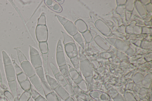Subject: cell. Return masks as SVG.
Listing matches in <instances>:
<instances>
[{
    "mask_svg": "<svg viewBox=\"0 0 152 101\" xmlns=\"http://www.w3.org/2000/svg\"><path fill=\"white\" fill-rule=\"evenodd\" d=\"M31 97L34 100L40 95L37 90L32 89H31Z\"/></svg>",
    "mask_w": 152,
    "mask_h": 101,
    "instance_id": "f35d334b",
    "label": "cell"
},
{
    "mask_svg": "<svg viewBox=\"0 0 152 101\" xmlns=\"http://www.w3.org/2000/svg\"><path fill=\"white\" fill-rule=\"evenodd\" d=\"M65 101H75L74 99L72 97L70 96Z\"/></svg>",
    "mask_w": 152,
    "mask_h": 101,
    "instance_id": "7dc6e473",
    "label": "cell"
},
{
    "mask_svg": "<svg viewBox=\"0 0 152 101\" xmlns=\"http://www.w3.org/2000/svg\"><path fill=\"white\" fill-rule=\"evenodd\" d=\"M59 4H62L64 3V1L63 0H61V1H55Z\"/></svg>",
    "mask_w": 152,
    "mask_h": 101,
    "instance_id": "c3c4849f",
    "label": "cell"
},
{
    "mask_svg": "<svg viewBox=\"0 0 152 101\" xmlns=\"http://www.w3.org/2000/svg\"><path fill=\"white\" fill-rule=\"evenodd\" d=\"M63 26L68 33L72 36L78 33V31L74 24L70 21L68 20Z\"/></svg>",
    "mask_w": 152,
    "mask_h": 101,
    "instance_id": "8fae6325",
    "label": "cell"
},
{
    "mask_svg": "<svg viewBox=\"0 0 152 101\" xmlns=\"http://www.w3.org/2000/svg\"><path fill=\"white\" fill-rule=\"evenodd\" d=\"M109 101H113L112 100H110Z\"/></svg>",
    "mask_w": 152,
    "mask_h": 101,
    "instance_id": "816d5d0a",
    "label": "cell"
},
{
    "mask_svg": "<svg viewBox=\"0 0 152 101\" xmlns=\"http://www.w3.org/2000/svg\"><path fill=\"white\" fill-rule=\"evenodd\" d=\"M2 55L3 63L5 66L12 64L10 57L6 52L3 51Z\"/></svg>",
    "mask_w": 152,
    "mask_h": 101,
    "instance_id": "cb8c5ba5",
    "label": "cell"
},
{
    "mask_svg": "<svg viewBox=\"0 0 152 101\" xmlns=\"http://www.w3.org/2000/svg\"><path fill=\"white\" fill-rule=\"evenodd\" d=\"M13 65L14 67L15 73L17 75L22 73L23 72V70L16 63L14 62H13Z\"/></svg>",
    "mask_w": 152,
    "mask_h": 101,
    "instance_id": "e575fe53",
    "label": "cell"
},
{
    "mask_svg": "<svg viewBox=\"0 0 152 101\" xmlns=\"http://www.w3.org/2000/svg\"><path fill=\"white\" fill-rule=\"evenodd\" d=\"M114 101H126L124 98L119 94L114 98Z\"/></svg>",
    "mask_w": 152,
    "mask_h": 101,
    "instance_id": "7bdbcfd3",
    "label": "cell"
},
{
    "mask_svg": "<svg viewBox=\"0 0 152 101\" xmlns=\"http://www.w3.org/2000/svg\"><path fill=\"white\" fill-rule=\"evenodd\" d=\"M42 88L45 96L54 92L47 82H41Z\"/></svg>",
    "mask_w": 152,
    "mask_h": 101,
    "instance_id": "ac0fdd59",
    "label": "cell"
},
{
    "mask_svg": "<svg viewBox=\"0 0 152 101\" xmlns=\"http://www.w3.org/2000/svg\"><path fill=\"white\" fill-rule=\"evenodd\" d=\"M56 16L60 22L63 25V26L68 21V19L62 17L59 15H56Z\"/></svg>",
    "mask_w": 152,
    "mask_h": 101,
    "instance_id": "60d3db41",
    "label": "cell"
},
{
    "mask_svg": "<svg viewBox=\"0 0 152 101\" xmlns=\"http://www.w3.org/2000/svg\"><path fill=\"white\" fill-rule=\"evenodd\" d=\"M63 87L70 96L72 97L75 95L72 86L69 84L68 83Z\"/></svg>",
    "mask_w": 152,
    "mask_h": 101,
    "instance_id": "f546056e",
    "label": "cell"
},
{
    "mask_svg": "<svg viewBox=\"0 0 152 101\" xmlns=\"http://www.w3.org/2000/svg\"><path fill=\"white\" fill-rule=\"evenodd\" d=\"M59 68L60 73L65 77L69 75V68L66 64L60 66Z\"/></svg>",
    "mask_w": 152,
    "mask_h": 101,
    "instance_id": "484cf974",
    "label": "cell"
},
{
    "mask_svg": "<svg viewBox=\"0 0 152 101\" xmlns=\"http://www.w3.org/2000/svg\"><path fill=\"white\" fill-rule=\"evenodd\" d=\"M65 49L66 54L70 59L78 56V49L75 43H70L65 45Z\"/></svg>",
    "mask_w": 152,
    "mask_h": 101,
    "instance_id": "5b68a950",
    "label": "cell"
},
{
    "mask_svg": "<svg viewBox=\"0 0 152 101\" xmlns=\"http://www.w3.org/2000/svg\"><path fill=\"white\" fill-rule=\"evenodd\" d=\"M63 51V49L61 40H59L58 42L56 48V52Z\"/></svg>",
    "mask_w": 152,
    "mask_h": 101,
    "instance_id": "b9f144b4",
    "label": "cell"
},
{
    "mask_svg": "<svg viewBox=\"0 0 152 101\" xmlns=\"http://www.w3.org/2000/svg\"><path fill=\"white\" fill-rule=\"evenodd\" d=\"M89 95L98 101H109L110 100V96L108 94L99 91H91L89 93Z\"/></svg>",
    "mask_w": 152,
    "mask_h": 101,
    "instance_id": "277c9868",
    "label": "cell"
},
{
    "mask_svg": "<svg viewBox=\"0 0 152 101\" xmlns=\"http://www.w3.org/2000/svg\"><path fill=\"white\" fill-rule=\"evenodd\" d=\"M6 76L8 82L16 80V75L13 64L5 66Z\"/></svg>",
    "mask_w": 152,
    "mask_h": 101,
    "instance_id": "52a82bcc",
    "label": "cell"
},
{
    "mask_svg": "<svg viewBox=\"0 0 152 101\" xmlns=\"http://www.w3.org/2000/svg\"><path fill=\"white\" fill-rule=\"evenodd\" d=\"M44 1L45 4L53 11L57 13L62 12V8L55 1L45 0Z\"/></svg>",
    "mask_w": 152,
    "mask_h": 101,
    "instance_id": "ba28073f",
    "label": "cell"
},
{
    "mask_svg": "<svg viewBox=\"0 0 152 101\" xmlns=\"http://www.w3.org/2000/svg\"><path fill=\"white\" fill-rule=\"evenodd\" d=\"M35 100L32 98V97H31L28 101H34Z\"/></svg>",
    "mask_w": 152,
    "mask_h": 101,
    "instance_id": "f907efd6",
    "label": "cell"
},
{
    "mask_svg": "<svg viewBox=\"0 0 152 101\" xmlns=\"http://www.w3.org/2000/svg\"><path fill=\"white\" fill-rule=\"evenodd\" d=\"M35 101H47V100L45 98L40 95L35 100Z\"/></svg>",
    "mask_w": 152,
    "mask_h": 101,
    "instance_id": "f6af8a7d",
    "label": "cell"
},
{
    "mask_svg": "<svg viewBox=\"0 0 152 101\" xmlns=\"http://www.w3.org/2000/svg\"><path fill=\"white\" fill-rule=\"evenodd\" d=\"M75 95L83 99L85 101L89 100V96L86 93L84 92L79 87L77 84L73 87Z\"/></svg>",
    "mask_w": 152,
    "mask_h": 101,
    "instance_id": "7c38bea8",
    "label": "cell"
},
{
    "mask_svg": "<svg viewBox=\"0 0 152 101\" xmlns=\"http://www.w3.org/2000/svg\"><path fill=\"white\" fill-rule=\"evenodd\" d=\"M124 96L126 101H137L133 95L130 93H126Z\"/></svg>",
    "mask_w": 152,
    "mask_h": 101,
    "instance_id": "8d00e7d4",
    "label": "cell"
},
{
    "mask_svg": "<svg viewBox=\"0 0 152 101\" xmlns=\"http://www.w3.org/2000/svg\"><path fill=\"white\" fill-rule=\"evenodd\" d=\"M80 68L81 72L85 77L93 75L92 67L87 60L80 62Z\"/></svg>",
    "mask_w": 152,
    "mask_h": 101,
    "instance_id": "7a4b0ae2",
    "label": "cell"
},
{
    "mask_svg": "<svg viewBox=\"0 0 152 101\" xmlns=\"http://www.w3.org/2000/svg\"><path fill=\"white\" fill-rule=\"evenodd\" d=\"M95 101H97V100H95Z\"/></svg>",
    "mask_w": 152,
    "mask_h": 101,
    "instance_id": "f5cc1de1",
    "label": "cell"
},
{
    "mask_svg": "<svg viewBox=\"0 0 152 101\" xmlns=\"http://www.w3.org/2000/svg\"><path fill=\"white\" fill-rule=\"evenodd\" d=\"M60 101H61V100H60Z\"/></svg>",
    "mask_w": 152,
    "mask_h": 101,
    "instance_id": "db71d44e",
    "label": "cell"
},
{
    "mask_svg": "<svg viewBox=\"0 0 152 101\" xmlns=\"http://www.w3.org/2000/svg\"><path fill=\"white\" fill-rule=\"evenodd\" d=\"M65 77L68 82V83L72 86L74 82L70 76L69 75Z\"/></svg>",
    "mask_w": 152,
    "mask_h": 101,
    "instance_id": "ee69618b",
    "label": "cell"
},
{
    "mask_svg": "<svg viewBox=\"0 0 152 101\" xmlns=\"http://www.w3.org/2000/svg\"><path fill=\"white\" fill-rule=\"evenodd\" d=\"M21 88L24 91H30L32 89V85L29 79L19 83Z\"/></svg>",
    "mask_w": 152,
    "mask_h": 101,
    "instance_id": "44dd1931",
    "label": "cell"
},
{
    "mask_svg": "<svg viewBox=\"0 0 152 101\" xmlns=\"http://www.w3.org/2000/svg\"><path fill=\"white\" fill-rule=\"evenodd\" d=\"M30 56L31 64L35 69L42 66V62L39 54Z\"/></svg>",
    "mask_w": 152,
    "mask_h": 101,
    "instance_id": "4fadbf2b",
    "label": "cell"
},
{
    "mask_svg": "<svg viewBox=\"0 0 152 101\" xmlns=\"http://www.w3.org/2000/svg\"><path fill=\"white\" fill-rule=\"evenodd\" d=\"M0 81H1V83L2 84V76L1 75V71H0Z\"/></svg>",
    "mask_w": 152,
    "mask_h": 101,
    "instance_id": "681fc988",
    "label": "cell"
},
{
    "mask_svg": "<svg viewBox=\"0 0 152 101\" xmlns=\"http://www.w3.org/2000/svg\"><path fill=\"white\" fill-rule=\"evenodd\" d=\"M36 33L37 39L39 42L47 41L48 32L46 25H37Z\"/></svg>",
    "mask_w": 152,
    "mask_h": 101,
    "instance_id": "6da1fadb",
    "label": "cell"
},
{
    "mask_svg": "<svg viewBox=\"0 0 152 101\" xmlns=\"http://www.w3.org/2000/svg\"><path fill=\"white\" fill-rule=\"evenodd\" d=\"M39 45L40 51L42 54L48 53L49 47L47 42H39Z\"/></svg>",
    "mask_w": 152,
    "mask_h": 101,
    "instance_id": "7402d4cb",
    "label": "cell"
},
{
    "mask_svg": "<svg viewBox=\"0 0 152 101\" xmlns=\"http://www.w3.org/2000/svg\"><path fill=\"white\" fill-rule=\"evenodd\" d=\"M50 65L52 73L54 76L60 72L57 67L52 62L50 63Z\"/></svg>",
    "mask_w": 152,
    "mask_h": 101,
    "instance_id": "d590c367",
    "label": "cell"
},
{
    "mask_svg": "<svg viewBox=\"0 0 152 101\" xmlns=\"http://www.w3.org/2000/svg\"><path fill=\"white\" fill-rule=\"evenodd\" d=\"M75 40L80 45L83 49L84 48V46L83 40L80 34L78 33L73 36Z\"/></svg>",
    "mask_w": 152,
    "mask_h": 101,
    "instance_id": "f1b7e54d",
    "label": "cell"
},
{
    "mask_svg": "<svg viewBox=\"0 0 152 101\" xmlns=\"http://www.w3.org/2000/svg\"><path fill=\"white\" fill-rule=\"evenodd\" d=\"M55 79L57 81L59 85L64 87L68 83V82L66 77L59 72L54 76Z\"/></svg>",
    "mask_w": 152,
    "mask_h": 101,
    "instance_id": "e0dca14e",
    "label": "cell"
},
{
    "mask_svg": "<svg viewBox=\"0 0 152 101\" xmlns=\"http://www.w3.org/2000/svg\"><path fill=\"white\" fill-rule=\"evenodd\" d=\"M56 57L57 63L59 67L66 64L64 52H56Z\"/></svg>",
    "mask_w": 152,
    "mask_h": 101,
    "instance_id": "5bb4252c",
    "label": "cell"
},
{
    "mask_svg": "<svg viewBox=\"0 0 152 101\" xmlns=\"http://www.w3.org/2000/svg\"><path fill=\"white\" fill-rule=\"evenodd\" d=\"M9 88L12 92H16L17 90V83L16 80L8 82Z\"/></svg>",
    "mask_w": 152,
    "mask_h": 101,
    "instance_id": "4dcf8cb0",
    "label": "cell"
},
{
    "mask_svg": "<svg viewBox=\"0 0 152 101\" xmlns=\"http://www.w3.org/2000/svg\"><path fill=\"white\" fill-rule=\"evenodd\" d=\"M70 59L74 67V68L77 70L80 74L81 71L80 68V61L78 56L73 57V58Z\"/></svg>",
    "mask_w": 152,
    "mask_h": 101,
    "instance_id": "ffe728a7",
    "label": "cell"
},
{
    "mask_svg": "<svg viewBox=\"0 0 152 101\" xmlns=\"http://www.w3.org/2000/svg\"><path fill=\"white\" fill-rule=\"evenodd\" d=\"M72 97L74 99L75 101H85L75 95Z\"/></svg>",
    "mask_w": 152,
    "mask_h": 101,
    "instance_id": "bcb514c9",
    "label": "cell"
},
{
    "mask_svg": "<svg viewBox=\"0 0 152 101\" xmlns=\"http://www.w3.org/2000/svg\"><path fill=\"white\" fill-rule=\"evenodd\" d=\"M69 75L74 82L77 84L83 80L81 75L73 67L69 69Z\"/></svg>",
    "mask_w": 152,
    "mask_h": 101,
    "instance_id": "9c48e42d",
    "label": "cell"
},
{
    "mask_svg": "<svg viewBox=\"0 0 152 101\" xmlns=\"http://www.w3.org/2000/svg\"><path fill=\"white\" fill-rule=\"evenodd\" d=\"M17 78L19 83L25 81L28 79V77L23 72L17 75Z\"/></svg>",
    "mask_w": 152,
    "mask_h": 101,
    "instance_id": "836d02e7",
    "label": "cell"
},
{
    "mask_svg": "<svg viewBox=\"0 0 152 101\" xmlns=\"http://www.w3.org/2000/svg\"><path fill=\"white\" fill-rule=\"evenodd\" d=\"M37 25H46V18L44 13H42L38 19Z\"/></svg>",
    "mask_w": 152,
    "mask_h": 101,
    "instance_id": "1f68e13d",
    "label": "cell"
},
{
    "mask_svg": "<svg viewBox=\"0 0 152 101\" xmlns=\"http://www.w3.org/2000/svg\"><path fill=\"white\" fill-rule=\"evenodd\" d=\"M45 98L47 101H60L58 96L54 92L45 96Z\"/></svg>",
    "mask_w": 152,
    "mask_h": 101,
    "instance_id": "d4e9b609",
    "label": "cell"
},
{
    "mask_svg": "<svg viewBox=\"0 0 152 101\" xmlns=\"http://www.w3.org/2000/svg\"><path fill=\"white\" fill-rule=\"evenodd\" d=\"M31 97V90L28 91H25L20 96L19 100L28 101Z\"/></svg>",
    "mask_w": 152,
    "mask_h": 101,
    "instance_id": "603a6c76",
    "label": "cell"
},
{
    "mask_svg": "<svg viewBox=\"0 0 152 101\" xmlns=\"http://www.w3.org/2000/svg\"><path fill=\"white\" fill-rule=\"evenodd\" d=\"M35 70L36 75L39 77L41 82H47L42 66L35 68Z\"/></svg>",
    "mask_w": 152,
    "mask_h": 101,
    "instance_id": "d6986e66",
    "label": "cell"
},
{
    "mask_svg": "<svg viewBox=\"0 0 152 101\" xmlns=\"http://www.w3.org/2000/svg\"><path fill=\"white\" fill-rule=\"evenodd\" d=\"M39 53L38 51L35 48L32 46L30 47V56H33L38 54Z\"/></svg>",
    "mask_w": 152,
    "mask_h": 101,
    "instance_id": "ab89813d",
    "label": "cell"
},
{
    "mask_svg": "<svg viewBox=\"0 0 152 101\" xmlns=\"http://www.w3.org/2000/svg\"><path fill=\"white\" fill-rule=\"evenodd\" d=\"M64 37L63 44L64 45L70 43H75V41L72 37L66 33L62 31Z\"/></svg>",
    "mask_w": 152,
    "mask_h": 101,
    "instance_id": "83f0119b",
    "label": "cell"
},
{
    "mask_svg": "<svg viewBox=\"0 0 152 101\" xmlns=\"http://www.w3.org/2000/svg\"><path fill=\"white\" fill-rule=\"evenodd\" d=\"M54 91L64 101H65L70 96L64 87L60 85L54 90Z\"/></svg>",
    "mask_w": 152,
    "mask_h": 101,
    "instance_id": "30bf717a",
    "label": "cell"
},
{
    "mask_svg": "<svg viewBox=\"0 0 152 101\" xmlns=\"http://www.w3.org/2000/svg\"><path fill=\"white\" fill-rule=\"evenodd\" d=\"M45 77L47 83L54 90L59 85L56 80L50 76L48 74H45Z\"/></svg>",
    "mask_w": 152,
    "mask_h": 101,
    "instance_id": "9a60e30c",
    "label": "cell"
},
{
    "mask_svg": "<svg viewBox=\"0 0 152 101\" xmlns=\"http://www.w3.org/2000/svg\"><path fill=\"white\" fill-rule=\"evenodd\" d=\"M79 87L84 92L87 93L88 91V88L86 82L84 80L79 83L77 84Z\"/></svg>",
    "mask_w": 152,
    "mask_h": 101,
    "instance_id": "4316f807",
    "label": "cell"
},
{
    "mask_svg": "<svg viewBox=\"0 0 152 101\" xmlns=\"http://www.w3.org/2000/svg\"><path fill=\"white\" fill-rule=\"evenodd\" d=\"M79 57L80 62L86 60V57L84 53L83 50L81 47H79Z\"/></svg>",
    "mask_w": 152,
    "mask_h": 101,
    "instance_id": "74e56055",
    "label": "cell"
},
{
    "mask_svg": "<svg viewBox=\"0 0 152 101\" xmlns=\"http://www.w3.org/2000/svg\"><path fill=\"white\" fill-rule=\"evenodd\" d=\"M29 80L40 95L45 97L41 82L38 76L36 74L29 78Z\"/></svg>",
    "mask_w": 152,
    "mask_h": 101,
    "instance_id": "8992f818",
    "label": "cell"
},
{
    "mask_svg": "<svg viewBox=\"0 0 152 101\" xmlns=\"http://www.w3.org/2000/svg\"><path fill=\"white\" fill-rule=\"evenodd\" d=\"M75 25L78 31L81 33H84L86 30V24L82 19H79L75 22Z\"/></svg>",
    "mask_w": 152,
    "mask_h": 101,
    "instance_id": "2e32d148",
    "label": "cell"
},
{
    "mask_svg": "<svg viewBox=\"0 0 152 101\" xmlns=\"http://www.w3.org/2000/svg\"><path fill=\"white\" fill-rule=\"evenodd\" d=\"M21 66L24 73L29 78L36 74L35 69L28 61L21 63Z\"/></svg>",
    "mask_w": 152,
    "mask_h": 101,
    "instance_id": "3957f363",
    "label": "cell"
},
{
    "mask_svg": "<svg viewBox=\"0 0 152 101\" xmlns=\"http://www.w3.org/2000/svg\"><path fill=\"white\" fill-rule=\"evenodd\" d=\"M17 51L18 59L20 64L24 62L28 61L26 57L20 50L17 49Z\"/></svg>",
    "mask_w": 152,
    "mask_h": 101,
    "instance_id": "d6a6232c",
    "label": "cell"
}]
</instances>
